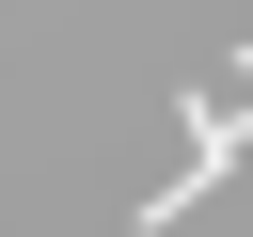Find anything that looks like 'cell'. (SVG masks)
Masks as SVG:
<instances>
[{
    "label": "cell",
    "mask_w": 253,
    "mask_h": 237,
    "mask_svg": "<svg viewBox=\"0 0 253 237\" xmlns=\"http://www.w3.org/2000/svg\"><path fill=\"white\" fill-rule=\"evenodd\" d=\"M237 95H253V63H237Z\"/></svg>",
    "instance_id": "1"
}]
</instances>
